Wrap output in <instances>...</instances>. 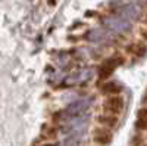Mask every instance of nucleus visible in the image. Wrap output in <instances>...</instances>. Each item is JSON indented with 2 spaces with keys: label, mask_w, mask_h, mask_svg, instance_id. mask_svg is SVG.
I'll return each instance as SVG.
<instances>
[{
  "label": "nucleus",
  "mask_w": 147,
  "mask_h": 146,
  "mask_svg": "<svg viewBox=\"0 0 147 146\" xmlns=\"http://www.w3.org/2000/svg\"><path fill=\"white\" fill-rule=\"evenodd\" d=\"M138 130H147V109L143 108L137 114V123H136Z\"/></svg>",
  "instance_id": "nucleus-6"
},
{
  "label": "nucleus",
  "mask_w": 147,
  "mask_h": 146,
  "mask_svg": "<svg viewBox=\"0 0 147 146\" xmlns=\"http://www.w3.org/2000/svg\"><path fill=\"white\" fill-rule=\"evenodd\" d=\"M103 108L109 114L119 115L122 112V109H124V99H122V96H119V94H110L105 101Z\"/></svg>",
  "instance_id": "nucleus-1"
},
{
  "label": "nucleus",
  "mask_w": 147,
  "mask_h": 146,
  "mask_svg": "<svg viewBox=\"0 0 147 146\" xmlns=\"http://www.w3.org/2000/svg\"><path fill=\"white\" fill-rule=\"evenodd\" d=\"M118 65H119V59L112 58V59L105 60V62L102 64V67L99 68V77L100 78H107L109 75H112V72L118 68Z\"/></svg>",
  "instance_id": "nucleus-3"
},
{
  "label": "nucleus",
  "mask_w": 147,
  "mask_h": 146,
  "mask_svg": "<svg viewBox=\"0 0 147 146\" xmlns=\"http://www.w3.org/2000/svg\"><path fill=\"white\" fill-rule=\"evenodd\" d=\"M146 96H147V93H146Z\"/></svg>",
  "instance_id": "nucleus-8"
},
{
  "label": "nucleus",
  "mask_w": 147,
  "mask_h": 146,
  "mask_svg": "<svg viewBox=\"0 0 147 146\" xmlns=\"http://www.w3.org/2000/svg\"><path fill=\"white\" fill-rule=\"evenodd\" d=\"M121 90H122V87L119 86L118 83H115V81L105 83V86L102 87V92H103L105 94H118Z\"/></svg>",
  "instance_id": "nucleus-5"
},
{
  "label": "nucleus",
  "mask_w": 147,
  "mask_h": 146,
  "mask_svg": "<svg viewBox=\"0 0 147 146\" xmlns=\"http://www.w3.org/2000/svg\"><path fill=\"white\" fill-rule=\"evenodd\" d=\"M97 121H99L100 124H103L105 127H115L118 124V118L116 115L113 114H105V115H100L99 118H97Z\"/></svg>",
  "instance_id": "nucleus-4"
},
{
  "label": "nucleus",
  "mask_w": 147,
  "mask_h": 146,
  "mask_svg": "<svg viewBox=\"0 0 147 146\" xmlns=\"http://www.w3.org/2000/svg\"><path fill=\"white\" fill-rule=\"evenodd\" d=\"M112 131L109 130V127H97L93 131V140L99 145H107L112 142Z\"/></svg>",
  "instance_id": "nucleus-2"
},
{
  "label": "nucleus",
  "mask_w": 147,
  "mask_h": 146,
  "mask_svg": "<svg viewBox=\"0 0 147 146\" xmlns=\"http://www.w3.org/2000/svg\"><path fill=\"white\" fill-rule=\"evenodd\" d=\"M140 34L147 40V30H146V28H141V30H140Z\"/></svg>",
  "instance_id": "nucleus-7"
}]
</instances>
